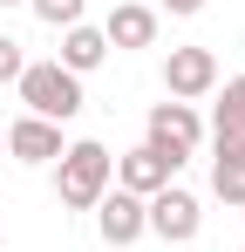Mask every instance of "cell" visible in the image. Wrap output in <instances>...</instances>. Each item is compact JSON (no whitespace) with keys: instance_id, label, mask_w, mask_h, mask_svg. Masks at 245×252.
<instances>
[{"instance_id":"obj_3","label":"cell","mask_w":245,"mask_h":252,"mask_svg":"<svg viewBox=\"0 0 245 252\" xmlns=\"http://www.w3.org/2000/svg\"><path fill=\"white\" fill-rule=\"evenodd\" d=\"M143 143L184 170L191 157H198V143H204V116L191 109V102H150V116H143Z\"/></svg>"},{"instance_id":"obj_12","label":"cell","mask_w":245,"mask_h":252,"mask_svg":"<svg viewBox=\"0 0 245 252\" xmlns=\"http://www.w3.org/2000/svg\"><path fill=\"white\" fill-rule=\"evenodd\" d=\"M211 95V136H245V75H225Z\"/></svg>"},{"instance_id":"obj_7","label":"cell","mask_w":245,"mask_h":252,"mask_svg":"<svg viewBox=\"0 0 245 252\" xmlns=\"http://www.w3.org/2000/svg\"><path fill=\"white\" fill-rule=\"evenodd\" d=\"M163 184H177V164L157 157L150 143H136V150L116 157V191H129V198H157Z\"/></svg>"},{"instance_id":"obj_16","label":"cell","mask_w":245,"mask_h":252,"mask_svg":"<svg viewBox=\"0 0 245 252\" xmlns=\"http://www.w3.org/2000/svg\"><path fill=\"white\" fill-rule=\"evenodd\" d=\"M0 7H28V0H0Z\"/></svg>"},{"instance_id":"obj_4","label":"cell","mask_w":245,"mask_h":252,"mask_svg":"<svg viewBox=\"0 0 245 252\" xmlns=\"http://www.w3.org/2000/svg\"><path fill=\"white\" fill-rule=\"evenodd\" d=\"M143 225H150V239H163V246H191V239L204 232V205H198V191L163 184L157 198H143Z\"/></svg>"},{"instance_id":"obj_5","label":"cell","mask_w":245,"mask_h":252,"mask_svg":"<svg viewBox=\"0 0 245 252\" xmlns=\"http://www.w3.org/2000/svg\"><path fill=\"white\" fill-rule=\"evenodd\" d=\"M211 89H218V55L211 48H170L163 55V95L170 102H191L198 109Z\"/></svg>"},{"instance_id":"obj_6","label":"cell","mask_w":245,"mask_h":252,"mask_svg":"<svg viewBox=\"0 0 245 252\" xmlns=\"http://www.w3.org/2000/svg\"><path fill=\"white\" fill-rule=\"evenodd\" d=\"M95 239L109 252H122V246H136V239H150V225H143V198H129V191H102V205H95Z\"/></svg>"},{"instance_id":"obj_2","label":"cell","mask_w":245,"mask_h":252,"mask_svg":"<svg viewBox=\"0 0 245 252\" xmlns=\"http://www.w3.org/2000/svg\"><path fill=\"white\" fill-rule=\"evenodd\" d=\"M21 102H28V116H41V123H75L82 116V75H68L61 62H28L21 68Z\"/></svg>"},{"instance_id":"obj_14","label":"cell","mask_w":245,"mask_h":252,"mask_svg":"<svg viewBox=\"0 0 245 252\" xmlns=\"http://www.w3.org/2000/svg\"><path fill=\"white\" fill-rule=\"evenodd\" d=\"M21 68H28V55L14 34H0V82H21Z\"/></svg>"},{"instance_id":"obj_9","label":"cell","mask_w":245,"mask_h":252,"mask_svg":"<svg viewBox=\"0 0 245 252\" xmlns=\"http://www.w3.org/2000/svg\"><path fill=\"white\" fill-rule=\"evenodd\" d=\"M102 41L129 55V48H157V7H143V0H116L109 7V21H102Z\"/></svg>"},{"instance_id":"obj_17","label":"cell","mask_w":245,"mask_h":252,"mask_svg":"<svg viewBox=\"0 0 245 252\" xmlns=\"http://www.w3.org/2000/svg\"><path fill=\"white\" fill-rule=\"evenodd\" d=\"M0 150H7V129H0Z\"/></svg>"},{"instance_id":"obj_15","label":"cell","mask_w":245,"mask_h":252,"mask_svg":"<svg viewBox=\"0 0 245 252\" xmlns=\"http://www.w3.org/2000/svg\"><path fill=\"white\" fill-rule=\"evenodd\" d=\"M157 14H177V21H191V14H204V0H157Z\"/></svg>"},{"instance_id":"obj_10","label":"cell","mask_w":245,"mask_h":252,"mask_svg":"<svg viewBox=\"0 0 245 252\" xmlns=\"http://www.w3.org/2000/svg\"><path fill=\"white\" fill-rule=\"evenodd\" d=\"M211 198L245 205V136H211Z\"/></svg>"},{"instance_id":"obj_8","label":"cell","mask_w":245,"mask_h":252,"mask_svg":"<svg viewBox=\"0 0 245 252\" xmlns=\"http://www.w3.org/2000/svg\"><path fill=\"white\" fill-rule=\"evenodd\" d=\"M61 150H68L61 123H41V116H14L7 123V157L14 164H55Z\"/></svg>"},{"instance_id":"obj_1","label":"cell","mask_w":245,"mask_h":252,"mask_svg":"<svg viewBox=\"0 0 245 252\" xmlns=\"http://www.w3.org/2000/svg\"><path fill=\"white\" fill-rule=\"evenodd\" d=\"M109 184H116V157H109V143H95V136H75V143L55 157V198H61V211H95Z\"/></svg>"},{"instance_id":"obj_11","label":"cell","mask_w":245,"mask_h":252,"mask_svg":"<svg viewBox=\"0 0 245 252\" xmlns=\"http://www.w3.org/2000/svg\"><path fill=\"white\" fill-rule=\"evenodd\" d=\"M68 75H95L102 62H109V41H102V28H89V21H75V28H61V55H55Z\"/></svg>"},{"instance_id":"obj_13","label":"cell","mask_w":245,"mask_h":252,"mask_svg":"<svg viewBox=\"0 0 245 252\" xmlns=\"http://www.w3.org/2000/svg\"><path fill=\"white\" fill-rule=\"evenodd\" d=\"M34 7V21H48V28H75L82 14H89V0H28Z\"/></svg>"}]
</instances>
